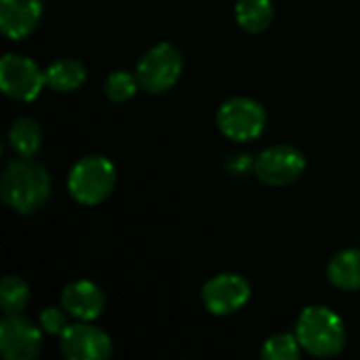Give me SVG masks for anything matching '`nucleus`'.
I'll return each instance as SVG.
<instances>
[{"label":"nucleus","mask_w":360,"mask_h":360,"mask_svg":"<svg viewBox=\"0 0 360 360\" xmlns=\"http://www.w3.org/2000/svg\"><path fill=\"white\" fill-rule=\"evenodd\" d=\"M0 196L8 209L21 215L38 213L51 196L49 171L30 156L11 160L2 171Z\"/></svg>","instance_id":"1"},{"label":"nucleus","mask_w":360,"mask_h":360,"mask_svg":"<svg viewBox=\"0 0 360 360\" xmlns=\"http://www.w3.org/2000/svg\"><path fill=\"white\" fill-rule=\"evenodd\" d=\"M295 335L302 350L316 359H333L346 348V327L338 312L327 306H308L297 319Z\"/></svg>","instance_id":"2"},{"label":"nucleus","mask_w":360,"mask_h":360,"mask_svg":"<svg viewBox=\"0 0 360 360\" xmlns=\"http://www.w3.org/2000/svg\"><path fill=\"white\" fill-rule=\"evenodd\" d=\"M116 167L105 156L80 158L68 175L70 196L86 207L103 202L116 188Z\"/></svg>","instance_id":"3"},{"label":"nucleus","mask_w":360,"mask_h":360,"mask_svg":"<svg viewBox=\"0 0 360 360\" xmlns=\"http://www.w3.org/2000/svg\"><path fill=\"white\" fill-rule=\"evenodd\" d=\"M181 72H184L181 51L169 42H158L143 53V57L137 63L135 76L143 91L152 95H160L175 86Z\"/></svg>","instance_id":"4"},{"label":"nucleus","mask_w":360,"mask_h":360,"mask_svg":"<svg viewBox=\"0 0 360 360\" xmlns=\"http://www.w3.org/2000/svg\"><path fill=\"white\" fill-rule=\"evenodd\" d=\"M266 110L251 97H230L217 110V127L232 141H253L266 129Z\"/></svg>","instance_id":"5"},{"label":"nucleus","mask_w":360,"mask_h":360,"mask_svg":"<svg viewBox=\"0 0 360 360\" xmlns=\"http://www.w3.org/2000/svg\"><path fill=\"white\" fill-rule=\"evenodd\" d=\"M46 86V76L38 63L25 55L6 53L0 59V89L17 101H34Z\"/></svg>","instance_id":"6"},{"label":"nucleus","mask_w":360,"mask_h":360,"mask_svg":"<svg viewBox=\"0 0 360 360\" xmlns=\"http://www.w3.org/2000/svg\"><path fill=\"white\" fill-rule=\"evenodd\" d=\"M202 304L213 316H230L243 310L251 300V285L245 276L224 272L202 285Z\"/></svg>","instance_id":"7"},{"label":"nucleus","mask_w":360,"mask_h":360,"mask_svg":"<svg viewBox=\"0 0 360 360\" xmlns=\"http://www.w3.org/2000/svg\"><path fill=\"white\" fill-rule=\"evenodd\" d=\"M255 175L259 181H264L266 186H289L293 181H297L304 171H306V156L287 143L281 146H272L268 150H264L257 160H255Z\"/></svg>","instance_id":"8"},{"label":"nucleus","mask_w":360,"mask_h":360,"mask_svg":"<svg viewBox=\"0 0 360 360\" xmlns=\"http://www.w3.org/2000/svg\"><path fill=\"white\" fill-rule=\"evenodd\" d=\"M59 338L61 354L70 360H108L114 352L112 338L86 321L68 325Z\"/></svg>","instance_id":"9"},{"label":"nucleus","mask_w":360,"mask_h":360,"mask_svg":"<svg viewBox=\"0 0 360 360\" xmlns=\"http://www.w3.org/2000/svg\"><path fill=\"white\" fill-rule=\"evenodd\" d=\"M42 350V331L21 314L0 321V352L6 360H34Z\"/></svg>","instance_id":"10"},{"label":"nucleus","mask_w":360,"mask_h":360,"mask_svg":"<svg viewBox=\"0 0 360 360\" xmlns=\"http://www.w3.org/2000/svg\"><path fill=\"white\" fill-rule=\"evenodd\" d=\"M61 308L78 321H95L105 308V295L93 281H74L61 291Z\"/></svg>","instance_id":"11"},{"label":"nucleus","mask_w":360,"mask_h":360,"mask_svg":"<svg viewBox=\"0 0 360 360\" xmlns=\"http://www.w3.org/2000/svg\"><path fill=\"white\" fill-rule=\"evenodd\" d=\"M40 0H0V30L11 40L27 38L40 23Z\"/></svg>","instance_id":"12"},{"label":"nucleus","mask_w":360,"mask_h":360,"mask_svg":"<svg viewBox=\"0 0 360 360\" xmlns=\"http://www.w3.org/2000/svg\"><path fill=\"white\" fill-rule=\"evenodd\" d=\"M327 278L342 291H360V249L335 253L327 266Z\"/></svg>","instance_id":"13"},{"label":"nucleus","mask_w":360,"mask_h":360,"mask_svg":"<svg viewBox=\"0 0 360 360\" xmlns=\"http://www.w3.org/2000/svg\"><path fill=\"white\" fill-rule=\"evenodd\" d=\"M46 86H51L57 93H72L78 91L84 80H86V68L82 61L72 59V57H63L53 61L46 70Z\"/></svg>","instance_id":"14"},{"label":"nucleus","mask_w":360,"mask_h":360,"mask_svg":"<svg viewBox=\"0 0 360 360\" xmlns=\"http://www.w3.org/2000/svg\"><path fill=\"white\" fill-rule=\"evenodd\" d=\"M234 15H236V23L247 34H262L272 23L274 6L272 0H238Z\"/></svg>","instance_id":"15"},{"label":"nucleus","mask_w":360,"mask_h":360,"mask_svg":"<svg viewBox=\"0 0 360 360\" xmlns=\"http://www.w3.org/2000/svg\"><path fill=\"white\" fill-rule=\"evenodd\" d=\"M8 143L19 156H34L42 146V129L34 118L21 116L8 129Z\"/></svg>","instance_id":"16"},{"label":"nucleus","mask_w":360,"mask_h":360,"mask_svg":"<svg viewBox=\"0 0 360 360\" xmlns=\"http://www.w3.org/2000/svg\"><path fill=\"white\" fill-rule=\"evenodd\" d=\"M30 302V287L19 276H4L0 283V308L4 314H21Z\"/></svg>","instance_id":"17"},{"label":"nucleus","mask_w":360,"mask_h":360,"mask_svg":"<svg viewBox=\"0 0 360 360\" xmlns=\"http://www.w3.org/2000/svg\"><path fill=\"white\" fill-rule=\"evenodd\" d=\"M139 86V80L135 74L127 72V70H116L112 72L105 82H103V91H105V97L114 103H122V101H129L135 97Z\"/></svg>","instance_id":"18"},{"label":"nucleus","mask_w":360,"mask_h":360,"mask_svg":"<svg viewBox=\"0 0 360 360\" xmlns=\"http://www.w3.org/2000/svg\"><path fill=\"white\" fill-rule=\"evenodd\" d=\"M302 354V346L297 335L291 333H276L268 338L262 346L264 360H297Z\"/></svg>","instance_id":"19"},{"label":"nucleus","mask_w":360,"mask_h":360,"mask_svg":"<svg viewBox=\"0 0 360 360\" xmlns=\"http://www.w3.org/2000/svg\"><path fill=\"white\" fill-rule=\"evenodd\" d=\"M40 327L46 335H61L68 327L65 310L61 308H44L40 312Z\"/></svg>","instance_id":"20"}]
</instances>
